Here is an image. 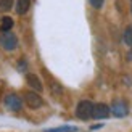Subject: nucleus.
I'll list each match as a JSON object with an SVG mask.
<instances>
[{
    "mask_svg": "<svg viewBox=\"0 0 132 132\" xmlns=\"http://www.w3.org/2000/svg\"><path fill=\"white\" fill-rule=\"evenodd\" d=\"M0 45H2L6 52H13L18 45V39L11 31H5V32H2V36H0Z\"/></svg>",
    "mask_w": 132,
    "mask_h": 132,
    "instance_id": "f257e3e1",
    "label": "nucleus"
},
{
    "mask_svg": "<svg viewBox=\"0 0 132 132\" xmlns=\"http://www.w3.org/2000/svg\"><path fill=\"white\" fill-rule=\"evenodd\" d=\"M92 110H94V103L89 100H82V102H79L77 108H76V116L82 121H87L89 118H92Z\"/></svg>",
    "mask_w": 132,
    "mask_h": 132,
    "instance_id": "f03ea898",
    "label": "nucleus"
},
{
    "mask_svg": "<svg viewBox=\"0 0 132 132\" xmlns=\"http://www.w3.org/2000/svg\"><path fill=\"white\" fill-rule=\"evenodd\" d=\"M5 106L11 110V111H19L23 108V98L19 97L18 94H6L5 97Z\"/></svg>",
    "mask_w": 132,
    "mask_h": 132,
    "instance_id": "7ed1b4c3",
    "label": "nucleus"
},
{
    "mask_svg": "<svg viewBox=\"0 0 132 132\" xmlns=\"http://www.w3.org/2000/svg\"><path fill=\"white\" fill-rule=\"evenodd\" d=\"M24 102L32 110H37V108H40L42 105H44L42 97L39 95L37 92H26V94H24Z\"/></svg>",
    "mask_w": 132,
    "mask_h": 132,
    "instance_id": "20e7f679",
    "label": "nucleus"
},
{
    "mask_svg": "<svg viewBox=\"0 0 132 132\" xmlns=\"http://www.w3.org/2000/svg\"><path fill=\"white\" fill-rule=\"evenodd\" d=\"M110 111L116 118H124V116H127V113H129V106H127L126 102L116 100V102H113V105H111V110Z\"/></svg>",
    "mask_w": 132,
    "mask_h": 132,
    "instance_id": "39448f33",
    "label": "nucleus"
},
{
    "mask_svg": "<svg viewBox=\"0 0 132 132\" xmlns=\"http://www.w3.org/2000/svg\"><path fill=\"white\" fill-rule=\"evenodd\" d=\"M110 106L105 103H97L94 105V110H92V118H97V119H106L110 116Z\"/></svg>",
    "mask_w": 132,
    "mask_h": 132,
    "instance_id": "423d86ee",
    "label": "nucleus"
},
{
    "mask_svg": "<svg viewBox=\"0 0 132 132\" xmlns=\"http://www.w3.org/2000/svg\"><path fill=\"white\" fill-rule=\"evenodd\" d=\"M26 79H28V84H29V85H31V87L34 89L36 92H40V90L44 89L42 82L39 81V77H37L36 74H28V76H26Z\"/></svg>",
    "mask_w": 132,
    "mask_h": 132,
    "instance_id": "0eeeda50",
    "label": "nucleus"
},
{
    "mask_svg": "<svg viewBox=\"0 0 132 132\" xmlns=\"http://www.w3.org/2000/svg\"><path fill=\"white\" fill-rule=\"evenodd\" d=\"M31 8V0H18L16 2V13L18 15H24Z\"/></svg>",
    "mask_w": 132,
    "mask_h": 132,
    "instance_id": "6e6552de",
    "label": "nucleus"
},
{
    "mask_svg": "<svg viewBox=\"0 0 132 132\" xmlns=\"http://www.w3.org/2000/svg\"><path fill=\"white\" fill-rule=\"evenodd\" d=\"M13 18H10V16H3L2 19H0V31L2 32H5V31H11V28H13Z\"/></svg>",
    "mask_w": 132,
    "mask_h": 132,
    "instance_id": "1a4fd4ad",
    "label": "nucleus"
},
{
    "mask_svg": "<svg viewBox=\"0 0 132 132\" xmlns=\"http://www.w3.org/2000/svg\"><path fill=\"white\" fill-rule=\"evenodd\" d=\"M122 39H124V42H126L129 47H132V26H127V28L124 29Z\"/></svg>",
    "mask_w": 132,
    "mask_h": 132,
    "instance_id": "9d476101",
    "label": "nucleus"
},
{
    "mask_svg": "<svg viewBox=\"0 0 132 132\" xmlns=\"http://www.w3.org/2000/svg\"><path fill=\"white\" fill-rule=\"evenodd\" d=\"M13 6V0H0V11H8Z\"/></svg>",
    "mask_w": 132,
    "mask_h": 132,
    "instance_id": "9b49d317",
    "label": "nucleus"
},
{
    "mask_svg": "<svg viewBox=\"0 0 132 132\" xmlns=\"http://www.w3.org/2000/svg\"><path fill=\"white\" fill-rule=\"evenodd\" d=\"M76 127H71V126H63V127H56V129H52L48 132H76Z\"/></svg>",
    "mask_w": 132,
    "mask_h": 132,
    "instance_id": "f8f14e48",
    "label": "nucleus"
},
{
    "mask_svg": "<svg viewBox=\"0 0 132 132\" xmlns=\"http://www.w3.org/2000/svg\"><path fill=\"white\" fill-rule=\"evenodd\" d=\"M90 5L94 6V8H102L103 3H105V0H89Z\"/></svg>",
    "mask_w": 132,
    "mask_h": 132,
    "instance_id": "ddd939ff",
    "label": "nucleus"
},
{
    "mask_svg": "<svg viewBox=\"0 0 132 132\" xmlns=\"http://www.w3.org/2000/svg\"><path fill=\"white\" fill-rule=\"evenodd\" d=\"M130 8H132V0H130Z\"/></svg>",
    "mask_w": 132,
    "mask_h": 132,
    "instance_id": "4468645a",
    "label": "nucleus"
}]
</instances>
